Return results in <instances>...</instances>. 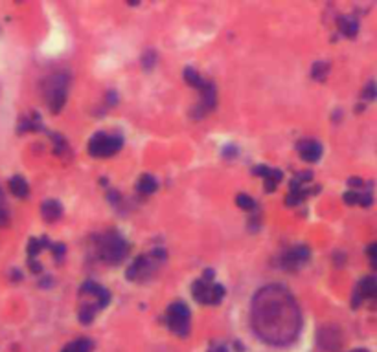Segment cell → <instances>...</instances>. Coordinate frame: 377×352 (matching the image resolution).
Returning <instances> with one entry per match:
<instances>
[{
  "label": "cell",
  "instance_id": "22",
  "mask_svg": "<svg viewBox=\"0 0 377 352\" xmlns=\"http://www.w3.org/2000/svg\"><path fill=\"white\" fill-rule=\"evenodd\" d=\"M223 297H225V288H223L221 284L214 282L212 284V292H210V305H219L223 301Z\"/></svg>",
  "mask_w": 377,
  "mask_h": 352
},
{
  "label": "cell",
  "instance_id": "36",
  "mask_svg": "<svg viewBox=\"0 0 377 352\" xmlns=\"http://www.w3.org/2000/svg\"><path fill=\"white\" fill-rule=\"evenodd\" d=\"M351 352H368V351H364V349H357V351H351Z\"/></svg>",
  "mask_w": 377,
  "mask_h": 352
},
{
  "label": "cell",
  "instance_id": "32",
  "mask_svg": "<svg viewBox=\"0 0 377 352\" xmlns=\"http://www.w3.org/2000/svg\"><path fill=\"white\" fill-rule=\"evenodd\" d=\"M30 270H32L33 274H39L41 270V263H37V261H33V259H30Z\"/></svg>",
  "mask_w": 377,
  "mask_h": 352
},
{
  "label": "cell",
  "instance_id": "34",
  "mask_svg": "<svg viewBox=\"0 0 377 352\" xmlns=\"http://www.w3.org/2000/svg\"><path fill=\"white\" fill-rule=\"evenodd\" d=\"M236 153H237V149L234 147V145H227V149H225V156H236Z\"/></svg>",
  "mask_w": 377,
  "mask_h": 352
},
{
  "label": "cell",
  "instance_id": "4",
  "mask_svg": "<svg viewBox=\"0 0 377 352\" xmlns=\"http://www.w3.org/2000/svg\"><path fill=\"white\" fill-rule=\"evenodd\" d=\"M124 145V138L120 134H107V132H96L89 141V153L94 158H107L116 154Z\"/></svg>",
  "mask_w": 377,
  "mask_h": 352
},
{
  "label": "cell",
  "instance_id": "12",
  "mask_svg": "<svg viewBox=\"0 0 377 352\" xmlns=\"http://www.w3.org/2000/svg\"><path fill=\"white\" fill-rule=\"evenodd\" d=\"M212 284L214 282H206L202 279H197L191 286V294H193V299L201 305H210V292H212Z\"/></svg>",
  "mask_w": 377,
  "mask_h": 352
},
{
  "label": "cell",
  "instance_id": "35",
  "mask_svg": "<svg viewBox=\"0 0 377 352\" xmlns=\"http://www.w3.org/2000/svg\"><path fill=\"white\" fill-rule=\"evenodd\" d=\"M61 352H74V343H68V345H65Z\"/></svg>",
  "mask_w": 377,
  "mask_h": 352
},
{
  "label": "cell",
  "instance_id": "17",
  "mask_svg": "<svg viewBox=\"0 0 377 352\" xmlns=\"http://www.w3.org/2000/svg\"><path fill=\"white\" fill-rule=\"evenodd\" d=\"M182 77H184V81H186V83L191 84V86H195V88H199V90L204 86V83H206V81L201 77V74H199L197 70H193V68H189V66L188 68H184Z\"/></svg>",
  "mask_w": 377,
  "mask_h": 352
},
{
  "label": "cell",
  "instance_id": "15",
  "mask_svg": "<svg viewBox=\"0 0 377 352\" xmlns=\"http://www.w3.org/2000/svg\"><path fill=\"white\" fill-rule=\"evenodd\" d=\"M9 191L13 193L15 196L24 198V196L30 195V187H28V182L22 176H13V178L9 180Z\"/></svg>",
  "mask_w": 377,
  "mask_h": 352
},
{
  "label": "cell",
  "instance_id": "31",
  "mask_svg": "<svg viewBox=\"0 0 377 352\" xmlns=\"http://www.w3.org/2000/svg\"><path fill=\"white\" fill-rule=\"evenodd\" d=\"M201 279H202V281H206V282H214L215 272H214V270H206V272H204V275H202Z\"/></svg>",
  "mask_w": 377,
  "mask_h": 352
},
{
  "label": "cell",
  "instance_id": "13",
  "mask_svg": "<svg viewBox=\"0 0 377 352\" xmlns=\"http://www.w3.org/2000/svg\"><path fill=\"white\" fill-rule=\"evenodd\" d=\"M41 215L45 217L46 222H55L63 215V205L57 200H46L45 204L41 205Z\"/></svg>",
  "mask_w": 377,
  "mask_h": 352
},
{
  "label": "cell",
  "instance_id": "25",
  "mask_svg": "<svg viewBox=\"0 0 377 352\" xmlns=\"http://www.w3.org/2000/svg\"><path fill=\"white\" fill-rule=\"evenodd\" d=\"M361 96H363V99L374 101V99H376V83H374V81H370V83H368L363 88V94H361Z\"/></svg>",
  "mask_w": 377,
  "mask_h": 352
},
{
  "label": "cell",
  "instance_id": "9",
  "mask_svg": "<svg viewBox=\"0 0 377 352\" xmlns=\"http://www.w3.org/2000/svg\"><path fill=\"white\" fill-rule=\"evenodd\" d=\"M81 294L94 295V297H96V301L94 303H96L98 310L105 308L107 305H109V301H111V294H109L103 286H99V284H96V282H92V281H87L83 286H81Z\"/></svg>",
  "mask_w": 377,
  "mask_h": 352
},
{
  "label": "cell",
  "instance_id": "26",
  "mask_svg": "<svg viewBox=\"0 0 377 352\" xmlns=\"http://www.w3.org/2000/svg\"><path fill=\"white\" fill-rule=\"evenodd\" d=\"M359 193L361 191H351L350 189V191L344 193V196H342V198H344V202L348 205H355V204H359Z\"/></svg>",
  "mask_w": 377,
  "mask_h": 352
},
{
  "label": "cell",
  "instance_id": "7",
  "mask_svg": "<svg viewBox=\"0 0 377 352\" xmlns=\"http://www.w3.org/2000/svg\"><path fill=\"white\" fill-rule=\"evenodd\" d=\"M201 94H202V101L199 103V107L193 110V116H195V117H202L206 112H210V110L214 109L215 103H217V92H215L214 83L206 81L204 86L201 88Z\"/></svg>",
  "mask_w": 377,
  "mask_h": 352
},
{
  "label": "cell",
  "instance_id": "1",
  "mask_svg": "<svg viewBox=\"0 0 377 352\" xmlns=\"http://www.w3.org/2000/svg\"><path fill=\"white\" fill-rule=\"evenodd\" d=\"M302 327V312L289 290L280 284L261 288L252 299V328L271 345L294 341Z\"/></svg>",
  "mask_w": 377,
  "mask_h": 352
},
{
  "label": "cell",
  "instance_id": "11",
  "mask_svg": "<svg viewBox=\"0 0 377 352\" xmlns=\"http://www.w3.org/2000/svg\"><path fill=\"white\" fill-rule=\"evenodd\" d=\"M298 154L304 161H317L322 156V145L317 140H304L298 143Z\"/></svg>",
  "mask_w": 377,
  "mask_h": 352
},
{
  "label": "cell",
  "instance_id": "28",
  "mask_svg": "<svg viewBox=\"0 0 377 352\" xmlns=\"http://www.w3.org/2000/svg\"><path fill=\"white\" fill-rule=\"evenodd\" d=\"M50 248H52V253L53 257H57V259H61V257L65 255V244H61V242H55V244H50Z\"/></svg>",
  "mask_w": 377,
  "mask_h": 352
},
{
  "label": "cell",
  "instance_id": "23",
  "mask_svg": "<svg viewBox=\"0 0 377 352\" xmlns=\"http://www.w3.org/2000/svg\"><path fill=\"white\" fill-rule=\"evenodd\" d=\"M155 64H156V53L153 50H147L142 55V66L145 70H151Z\"/></svg>",
  "mask_w": 377,
  "mask_h": 352
},
{
  "label": "cell",
  "instance_id": "19",
  "mask_svg": "<svg viewBox=\"0 0 377 352\" xmlns=\"http://www.w3.org/2000/svg\"><path fill=\"white\" fill-rule=\"evenodd\" d=\"M330 74V64L326 61H319V63L313 64V70H311V77L317 79V81H324L326 77Z\"/></svg>",
  "mask_w": 377,
  "mask_h": 352
},
{
  "label": "cell",
  "instance_id": "21",
  "mask_svg": "<svg viewBox=\"0 0 377 352\" xmlns=\"http://www.w3.org/2000/svg\"><path fill=\"white\" fill-rule=\"evenodd\" d=\"M236 204L239 205L241 209H245V211H254V209H256V202H254V198H250V196L245 195V193H239V195L236 196Z\"/></svg>",
  "mask_w": 377,
  "mask_h": 352
},
{
  "label": "cell",
  "instance_id": "33",
  "mask_svg": "<svg viewBox=\"0 0 377 352\" xmlns=\"http://www.w3.org/2000/svg\"><path fill=\"white\" fill-rule=\"evenodd\" d=\"M376 253H377V246L376 244H370V246H368V255H370L372 263H376Z\"/></svg>",
  "mask_w": 377,
  "mask_h": 352
},
{
  "label": "cell",
  "instance_id": "29",
  "mask_svg": "<svg viewBox=\"0 0 377 352\" xmlns=\"http://www.w3.org/2000/svg\"><path fill=\"white\" fill-rule=\"evenodd\" d=\"M348 186L351 187V191H355V189H363L364 187V180L363 178H357V176H351V178H348Z\"/></svg>",
  "mask_w": 377,
  "mask_h": 352
},
{
  "label": "cell",
  "instance_id": "30",
  "mask_svg": "<svg viewBox=\"0 0 377 352\" xmlns=\"http://www.w3.org/2000/svg\"><path fill=\"white\" fill-rule=\"evenodd\" d=\"M9 224V215L0 207V228H6Z\"/></svg>",
  "mask_w": 377,
  "mask_h": 352
},
{
  "label": "cell",
  "instance_id": "16",
  "mask_svg": "<svg viewBox=\"0 0 377 352\" xmlns=\"http://www.w3.org/2000/svg\"><path fill=\"white\" fill-rule=\"evenodd\" d=\"M137 189L142 195H151V193L156 191V180L151 174H142L137 182Z\"/></svg>",
  "mask_w": 377,
  "mask_h": 352
},
{
  "label": "cell",
  "instance_id": "27",
  "mask_svg": "<svg viewBox=\"0 0 377 352\" xmlns=\"http://www.w3.org/2000/svg\"><path fill=\"white\" fill-rule=\"evenodd\" d=\"M372 202H374V196H372V193H370V191L359 193V204H361V205H364V207H368V205H372Z\"/></svg>",
  "mask_w": 377,
  "mask_h": 352
},
{
  "label": "cell",
  "instance_id": "14",
  "mask_svg": "<svg viewBox=\"0 0 377 352\" xmlns=\"http://www.w3.org/2000/svg\"><path fill=\"white\" fill-rule=\"evenodd\" d=\"M338 30L346 37H355L359 32V22L350 15H344V17L338 19Z\"/></svg>",
  "mask_w": 377,
  "mask_h": 352
},
{
  "label": "cell",
  "instance_id": "3",
  "mask_svg": "<svg viewBox=\"0 0 377 352\" xmlns=\"http://www.w3.org/2000/svg\"><path fill=\"white\" fill-rule=\"evenodd\" d=\"M66 92H68V76L66 74H55L45 81V94L53 114L61 112L66 103Z\"/></svg>",
  "mask_w": 377,
  "mask_h": 352
},
{
  "label": "cell",
  "instance_id": "6",
  "mask_svg": "<svg viewBox=\"0 0 377 352\" xmlns=\"http://www.w3.org/2000/svg\"><path fill=\"white\" fill-rule=\"evenodd\" d=\"M307 259H309V248L307 246H294L283 253L282 264H285L287 270H296L302 264H306Z\"/></svg>",
  "mask_w": 377,
  "mask_h": 352
},
{
  "label": "cell",
  "instance_id": "20",
  "mask_svg": "<svg viewBox=\"0 0 377 352\" xmlns=\"http://www.w3.org/2000/svg\"><path fill=\"white\" fill-rule=\"evenodd\" d=\"M50 246V242H48V238L43 237V238H30V242H28V255H30V259H33L35 255H39L41 250H43V246Z\"/></svg>",
  "mask_w": 377,
  "mask_h": 352
},
{
  "label": "cell",
  "instance_id": "8",
  "mask_svg": "<svg viewBox=\"0 0 377 352\" xmlns=\"http://www.w3.org/2000/svg\"><path fill=\"white\" fill-rule=\"evenodd\" d=\"M254 174H260L261 178H263V184H265V189L267 193H273L278 184L282 182L283 178V173L280 171V169H273V167H267V165H256L252 169Z\"/></svg>",
  "mask_w": 377,
  "mask_h": 352
},
{
  "label": "cell",
  "instance_id": "5",
  "mask_svg": "<svg viewBox=\"0 0 377 352\" xmlns=\"http://www.w3.org/2000/svg\"><path fill=\"white\" fill-rule=\"evenodd\" d=\"M189 308L186 303L175 301L168 307V325L181 338H186L189 334Z\"/></svg>",
  "mask_w": 377,
  "mask_h": 352
},
{
  "label": "cell",
  "instance_id": "2",
  "mask_svg": "<svg viewBox=\"0 0 377 352\" xmlns=\"http://www.w3.org/2000/svg\"><path fill=\"white\" fill-rule=\"evenodd\" d=\"M129 253V244L118 233H107L98 237V255L107 263L116 264L122 263Z\"/></svg>",
  "mask_w": 377,
  "mask_h": 352
},
{
  "label": "cell",
  "instance_id": "18",
  "mask_svg": "<svg viewBox=\"0 0 377 352\" xmlns=\"http://www.w3.org/2000/svg\"><path fill=\"white\" fill-rule=\"evenodd\" d=\"M96 312H98V307H96L94 303H85L83 307H81V310H79V321H81L83 325H91Z\"/></svg>",
  "mask_w": 377,
  "mask_h": 352
},
{
  "label": "cell",
  "instance_id": "24",
  "mask_svg": "<svg viewBox=\"0 0 377 352\" xmlns=\"http://www.w3.org/2000/svg\"><path fill=\"white\" fill-rule=\"evenodd\" d=\"M74 352H92V341L89 338L74 341Z\"/></svg>",
  "mask_w": 377,
  "mask_h": 352
},
{
  "label": "cell",
  "instance_id": "10",
  "mask_svg": "<svg viewBox=\"0 0 377 352\" xmlns=\"http://www.w3.org/2000/svg\"><path fill=\"white\" fill-rule=\"evenodd\" d=\"M376 292H377V282L374 277H364V279H361L357 288H355V295H353V307H357L359 301L376 297Z\"/></svg>",
  "mask_w": 377,
  "mask_h": 352
}]
</instances>
